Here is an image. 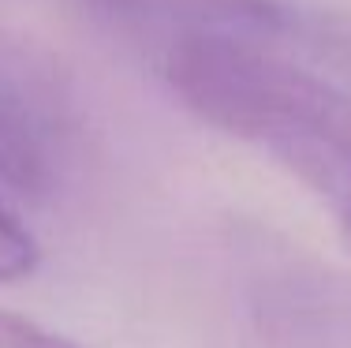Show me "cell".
I'll return each mask as SVG.
<instances>
[{"instance_id": "cell-5", "label": "cell", "mask_w": 351, "mask_h": 348, "mask_svg": "<svg viewBox=\"0 0 351 348\" xmlns=\"http://www.w3.org/2000/svg\"><path fill=\"white\" fill-rule=\"evenodd\" d=\"M0 348H82V345H75L60 334H49L38 322H27V318H15V314L0 311Z\"/></svg>"}, {"instance_id": "cell-1", "label": "cell", "mask_w": 351, "mask_h": 348, "mask_svg": "<svg viewBox=\"0 0 351 348\" xmlns=\"http://www.w3.org/2000/svg\"><path fill=\"white\" fill-rule=\"evenodd\" d=\"M165 79L191 113L254 146L332 210L351 240V90L273 45L180 27Z\"/></svg>"}, {"instance_id": "cell-4", "label": "cell", "mask_w": 351, "mask_h": 348, "mask_svg": "<svg viewBox=\"0 0 351 348\" xmlns=\"http://www.w3.org/2000/svg\"><path fill=\"white\" fill-rule=\"evenodd\" d=\"M38 266V244L19 218L0 202V285L23 281Z\"/></svg>"}, {"instance_id": "cell-6", "label": "cell", "mask_w": 351, "mask_h": 348, "mask_svg": "<svg viewBox=\"0 0 351 348\" xmlns=\"http://www.w3.org/2000/svg\"><path fill=\"white\" fill-rule=\"evenodd\" d=\"M97 4H108V8H116V12H131V8L142 4V0H97Z\"/></svg>"}, {"instance_id": "cell-2", "label": "cell", "mask_w": 351, "mask_h": 348, "mask_svg": "<svg viewBox=\"0 0 351 348\" xmlns=\"http://www.w3.org/2000/svg\"><path fill=\"white\" fill-rule=\"evenodd\" d=\"M82 109L64 60L30 34L0 27V187L49 198L75 169Z\"/></svg>"}, {"instance_id": "cell-7", "label": "cell", "mask_w": 351, "mask_h": 348, "mask_svg": "<svg viewBox=\"0 0 351 348\" xmlns=\"http://www.w3.org/2000/svg\"><path fill=\"white\" fill-rule=\"evenodd\" d=\"M348 247H351V240H348Z\"/></svg>"}, {"instance_id": "cell-3", "label": "cell", "mask_w": 351, "mask_h": 348, "mask_svg": "<svg viewBox=\"0 0 351 348\" xmlns=\"http://www.w3.org/2000/svg\"><path fill=\"white\" fill-rule=\"evenodd\" d=\"M183 27L262 41L351 86V15L306 0H187Z\"/></svg>"}]
</instances>
